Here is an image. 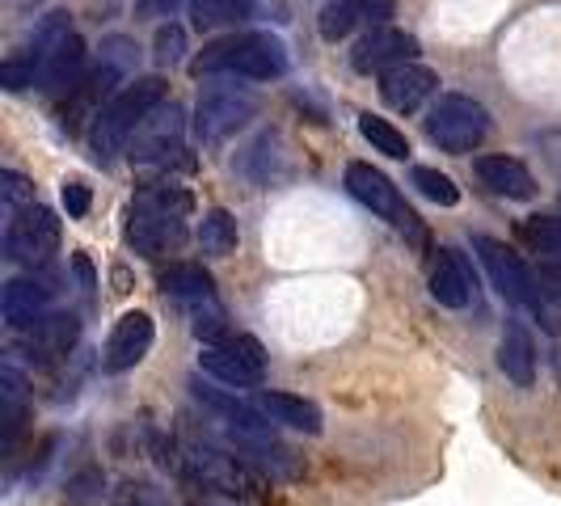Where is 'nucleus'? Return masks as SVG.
I'll list each match as a JSON object with an SVG mask.
<instances>
[{
  "mask_svg": "<svg viewBox=\"0 0 561 506\" xmlns=\"http://www.w3.org/2000/svg\"><path fill=\"white\" fill-rule=\"evenodd\" d=\"M359 136H364L376 152H385V157H393V161H405L410 157V140H405V131H397L389 118H380V114H359Z\"/></svg>",
  "mask_w": 561,
  "mask_h": 506,
  "instance_id": "nucleus-27",
  "label": "nucleus"
},
{
  "mask_svg": "<svg viewBox=\"0 0 561 506\" xmlns=\"http://www.w3.org/2000/svg\"><path fill=\"white\" fill-rule=\"evenodd\" d=\"M186 216H191V195L178 186H152L136 198L131 220H127V241L144 257H161L178 250L186 237Z\"/></svg>",
  "mask_w": 561,
  "mask_h": 506,
  "instance_id": "nucleus-4",
  "label": "nucleus"
},
{
  "mask_svg": "<svg viewBox=\"0 0 561 506\" xmlns=\"http://www.w3.org/2000/svg\"><path fill=\"white\" fill-rule=\"evenodd\" d=\"M473 250L481 253V266H485V275L490 283L499 287V296L511 300V304H519V309H528L540 317V325L549 330V334H561V291H545L536 275L528 271V262L519 257L515 250H506L503 241H494V237H473Z\"/></svg>",
  "mask_w": 561,
  "mask_h": 506,
  "instance_id": "nucleus-2",
  "label": "nucleus"
},
{
  "mask_svg": "<svg viewBox=\"0 0 561 506\" xmlns=\"http://www.w3.org/2000/svg\"><path fill=\"white\" fill-rule=\"evenodd\" d=\"M195 77H245V81H275L287 72V56L271 34H228L207 43L191 64Z\"/></svg>",
  "mask_w": 561,
  "mask_h": 506,
  "instance_id": "nucleus-3",
  "label": "nucleus"
},
{
  "mask_svg": "<svg viewBox=\"0 0 561 506\" xmlns=\"http://www.w3.org/2000/svg\"><path fill=\"white\" fill-rule=\"evenodd\" d=\"M346 191L364 203L371 216H380L385 225H393L397 232H410V237H422V220L410 211V203L401 198L393 182L367 161H355L346 165Z\"/></svg>",
  "mask_w": 561,
  "mask_h": 506,
  "instance_id": "nucleus-8",
  "label": "nucleus"
},
{
  "mask_svg": "<svg viewBox=\"0 0 561 506\" xmlns=\"http://www.w3.org/2000/svg\"><path fill=\"white\" fill-rule=\"evenodd\" d=\"M152 337H157V325H152V312L131 309L114 321L111 337H106V350H102V367L118 376V371H131L136 364H144V355L152 350Z\"/></svg>",
  "mask_w": 561,
  "mask_h": 506,
  "instance_id": "nucleus-12",
  "label": "nucleus"
},
{
  "mask_svg": "<svg viewBox=\"0 0 561 506\" xmlns=\"http://www.w3.org/2000/svg\"><path fill=\"white\" fill-rule=\"evenodd\" d=\"M257 405L271 414V418L279 422V426H291V430H305V435H321V410L312 405L309 396H296V393H279V389H266V393L257 396Z\"/></svg>",
  "mask_w": 561,
  "mask_h": 506,
  "instance_id": "nucleus-22",
  "label": "nucleus"
},
{
  "mask_svg": "<svg viewBox=\"0 0 561 506\" xmlns=\"http://www.w3.org/2000/svg\"><path fill=\"white\" fill-rule=\"evenodd\" d=\"M59 198H64V211H68L72 220H84V216H89L93 195H89V186H84L81 177H68V182H64V191H59Z\"/></svg>",
  "mask_w": 561,
  "mask_h": 506,
  "instance_id": "nucleus-32",
  "label": "nucleus"
},
{
  "mask_svg": "<svg viewBox=\"0 0 561 506\" xmlns=\"http://www.w3.org/2000/svg\"><path fill=\"white\" fill-rule=\"evenodd\" d=\"M182 136H186V114L173 102H161L157 111L140 123V131L127 143V157L136 165H157V161H169L173 152H182Z\"/></svg>",
  "mask_w": 561,
  "mask_h": 506,
  "instance_id": "nucleus-10",
  "label": "nucleus"
},
{
  "mask_svg": "<svg viewBox=\"0 0 561 506\" xmlns=\"http://www.w3.org/2000/svg\"><path fill=\"white\" fill-rule=\"evenodd\" d=\"M118 77H123V68H114V64L93 68V72H89V77H84V81L68 93V102H64V127H68V131H77L84 118L93 123V118H98V111H102V106L114 97V84H118Z\"/></svg>",
  "mask_w": 561,
  "mask_h": 506,
  "instance_id": "nucleus-16",
  "label": "nucleus"
},
{
  "mask_svg": "<svg viewBox=\"0 0 561 506\" xmlns=\"http://www.w3.org/2000/svg\"><path fill=\"white\" fill-rule=\"evenodd\" d=\"M426 136L431 143H439L444 152H473L481 140L490 136V114L481 102L465 97V93H448L426 111Z\"/></svg>",
  "mask_w": 561,
  "mask_h": 506,
  "instance_id": "nucleus-5",
  "label": "nucleus"
},
{
  "mask_svg": "<svg viewBox=\"0 0 561 506\" xmlns=\"http://www.w3.org/2000/svg\"><path fill=\"white\" fill-rule=\"evenodd\" d=\"M540 279L553 283V291H561V262H549V266H540Z\"/></svg>",
  "mask_w": 561,
  "mask_h": 506,
  "instance_id": "nucleus-35",
  "label": "nucleus"
},
{
  "mask_svg": "<svg viewBox=\"0 0 561 506\" xmlns=\"http://www.w3.org/2000/svg\"><path fill=\"white\" fill-rule=\"evenodd\" d=\"M77 275H81L84 287H93V266H89V257H81V253H77Z\"/></svg>",
  "mask_w": 561,
  "mask_h": 506,
  "instance_id": "nucleus-36",
  "label": "nucleus"
},
{
  "mask_svg": "<svg viewBox=\"0 0 561 506\" xmlns=\"http://www.w3.org/2000/svg\"><path fill=\"white\" fill-rule=\"evenodd\" d=\"M81 334V321L72 312H56V317H38L26 330V350H34L38 359H56L64 355Z\"/></svg>",
  "mask_w": 561,
  "mask_h": 506,
  "instance_id": "nucleus-23",
  "label": "nucleus"
},
{
  "mask_svg": "<svg viewBox=\"0 0 561 506\" xmlns=\"http://www.w3.org/2000/svg\"><path fill=\"white\" fill-rule=\"evenodd\" d=\"M414 56H419V38L410 30L385 22V26L367 30L364 38L351 47V68L371 77V72H389V68H397V64H405V59Z\"/></svg>",
  "mask_w": 561,
  "mask_h": 506,
  "instance_id": "nucleus-11",
  "label": "nucleus"
},
{
  "mask_svg": "<svg viewBox=\"0 0 561 506\" xmlns=\"http://www.w3.org/2000/svg\"><path fill=\"white\" fill-rule=\"evenodd\" d=\"M84 59H89L84 38L68 34L56 51L47 56V68H43V89H47V93H72V89L84 81Z\"/></svg>",
  "mask_w": 561,
  "mask_h": 506,
  "instance_id": "nucleus-21",
  "label": "nucleus"
},
{
  "mask_svg": "<svg viewBox=\"0 0 561 506\" xmlns=\"http://www.w3.org/2000/svg\"><path fill=\"white\" fill-rule=\"evenodd\" d=\"M499 367L506 371V380L519 384V389L536 384V342L524 321H506L503 342H499Z\"/></svg>",
  "mask_w": 561,
  "mask_h": 506,
  "instance_id": "nucleus-18",
  "label": "nucleus"
},
{
  "mask_svg": "<svg viewBox=\"0 0 561 506\" xmlns=\"http://www.w3.org/2000/svg\"><path fill=\"white\" fill-rule=\"evenodd\" d=\"M191 330H195V337L203 346H207V342H225V337L232 334L225 309L216 304V296H211V300H195V321H191Z\"/></svg>",
  "mask_w": 561,
  "mask_h": 506,
  "instance_id": "nucleus-29",
  "label": "nucleus"
},
{
  "mask_svg": "<svg viewBox=\"0 0 561 506\" xmlns=\"http://www.w3.org/2000/svg\"><path fill=\"white\" fill-rule=\"evenodd\" d=\"M257 111V97H253L250 89H237V84H211V89H203V97H198V136L203 140H225L232 136L237 127H245Z\"/></svg>",
  "mask_w": 561,
  "mask_h": 506,
  "instance_id": "nucleus-9",
  "label": "nucleus"
},
{
  "mask_svg": "<svg viewBox=\"0 0 561 506\" xmlns=\"http://www.w3.org/2000/svg\"><path fill=\"white\" fill-rule=\"evenodd\" d=\"M0 198H4V211L13 216V211H22V207L34 203V186H30L22 173L4 169V173H0Z\"/></svg>",
  "mask_w": 561,
  "mask_h": 506,
  "instance_id": "nucleus-31",
  "label": "nucleus"
},
{
  "mask_svg": "<svg viewBox=\"0 0 561 506\" xmlns=\"http://www.w3.org/2000/svg\"><path fill=\"white\" fill-rule=\"evenodd\" d=\"M435 89H439V72L422 68L414 59H405V64H397L389 72H380V97L397 114H414Z\"/></svg>",
  "mask_w": 561,
  "mask_h": 506,
  "instance_id": "nucleus-15",
  "label": "nucleus"
},
{
  "mask_svg": "<svg viewBox=\"0 0 561 506\" xmlns=\"http://www.w3.org/2000/svg\"><path fill=\"white\" fill-rule=\"evenodd\" d=\"M59 250V220L56 211L30 203L22 211L9 216V228H4V257L18 262V266H47V257Z\"/></svg>",
  "mask_w": 561,
  "mask_h": 506,
  "instance_id": "nucleus-7",
  "label": "nucleus"
},
{
  "mask_svg": "<svg viewBox=\"0 0 561 506\" xmlns=\"http://www.w3.org/2000/svg\"><path fill=\"white\" fill-rule=\"evenodd\" d=\"M182 4H191V0H136V18L140 22H165Z\"/></svg>",
  "mask_w": 561,
  "mask_h": 506,
  "instance_id": "nucleus-34",
  "label": "nucleus"
},
{
  "mask_svg": "<svg viewBox=\"0 0 561 506\" xmlns=\"http://www.w3.org/2000/svg\"><path fill=\"white\" fill-rule=\"evenodd\" d=\"M198 367L228 389H253L266 376V350L250 334H228L225 342H207L198 350Z\"/></svg>",
  "mask_w": 561,
  "mask_h": 506,
  "instance_id": "nucleus-6",
  "label": "nucleus"
},
{
  "mask_svg": "<svg viewBox=\"0 0 561 506\" xmlns=\"http://www.w3.org/2000/svg\"><path fill=\"white\" fill-rule=\"evenodd\" d=\"M553 376H558V384H561V342L553 346Z\"/></svg>",
  "mask_w": 561,
  "mask_h": 506,
  "instance_id": "nucleus-37",
  "label": "nucleus"
},
{
  "mask_svg": "<svg viewBox=\"0 0 561 506\" xmlns=\"http://www.w3.org/2000/svg\"><path fill=\"white\" fill-rule=\"evenodd\" d=\"M414 186H419L422 198H431V203H439V207H456V203H460V186L451 182L448 173H439V169H431V165L414 169Z\"/></svg>",
  "mask_w": 561,
  "mask_h": 506,
  "instance_id": "nucleus-28",
  "label": "nucleus"
},
{
  "mask_svg": "<svg viewBox=\"0 0 561 506\" xmlns=\"http://www.w3.org/2000/svg\"><path fill=\"white\" fill-rule=\"evenodd\" d=\"M431 296L444 304V309H469L473 300V275L465 266V257L456 250H439V257L431 262Z\"/></svg>",
  "mask_w": 561,
  "mask_h": 506,
  "instance_id": "nucleus-17",
  "label": "nucleus"
},
{
  "mask_svg": "<svg viewBox=\"0 0 561 506\" xmlns=\"http://www.w3.org/2000/svg\"><path fill=\"white\" fill-rule=\"evenodd\" d=\"M161 291L195 304V300H211V296H216V283H211V275H207L203 266L182 262V266H169L165 275H161Z\"/></svg>",
  "mask_w": 561,
  "mask_h": 506,
  "instance_id": "nucleus-25",
  "label": "nucleus"
},
{
  "mask_svg": "<svg viewBox=\"0 0 561 506\" xmlns=\"http://www.w3.org/2000/svg\"><path fill=\"white\" fill-rule=\"evenodd\" d=\"M237 241H241L237 220L228 216L225 207H211V211L203 216V225H198V245H203V253H211V257H228V253L237 250Z\"/></svg>",
  "mask_w": 561,
  "mask_h": 506,
  "instance_id": "nucleus-26",
  "label": "nucleus"
},
{
  "mask_svg": "<svg viewBox=\"0 0 561 506\" xmlns=\"http://www.w3.org/2000/svg\"><path fill=\"white\" fill-rule=\"evenodd\" d=\"M191 26L195 30H225V26H241L253 13V0H191Z\"/></svg>",
  "mask_w": 561,
  "mask_h": 506,
  "instance_id": "nucleus-24",
  "label": "nucleus"
},
{
  "mask_svg": "<svg viewBox=\"0 0 561 506\" xmlns=\"http://www.w3.org/2000/svg\"><path fill=\"white\" fill-rule=\"evenodd\" d=\"M519 237L533 245L536 253H553L561 257V216H536L519 225Z\"/></svg>",
  "mask_w": 561,
  "mask_h": 506,
  "instance_id": "nucleus-30",
  "label": "nucleus"
},
{
  "mask_svg": "<svg viewBox=\"0 0 561 506\" xmlns=\"http://www.w3.org/2000/svg\"><path fill=\"white\" fill-rule=\"evenodd\" d=\"M165 102V81L161 77H136L131 84H123L111 102L98 111V118L89 123V152L93 161H114L131 136L140 131V123Z\"/></svg>",
  "mask_w": 561,
  "mask_h": 506,
  "instance_id": "nucleus-1",
  "label": "nucleus"
},
{
  "mask_svg": "<svg viewBox=\"0 0 561 506\" xmlns=\"http://www.w3.org/2000/svg\"><path fill=\"white\" fill-rule=\"evenodd\" d=\"M182 51H186V34L173 26V22L157 30V64H178Z\"/></svg>",
  "mask_w": 561,
  "mask_h": 506,
  "instance_id": "nucleus-33",
  "label": "nucleus"
},
{
  "mask_svg": "<svg viewBox=\"0 0 561 506\" xmlns=\"http://www.w3.org/2000/svg\"><path fill=\"white\" fill-rule=\"evenodd\" d=\"M393 13H397L393 0H330L321 9V18H317V30H321V38L337 43V38H346L355 30L385 26Z\"/></svg>",
  "mask_w": 561,
  "mask_h": 506,
  "instance_id": "nucleus-14",
  "label": "nucleus"
},
{
  "mask_svg": "<svg viewBox=\"0 0 561 506\" xmlns=\"http://www.w3.org/2000/svg\"><path fill=\"white\" fill-rule=\"evenodd\" d=\"M191 464L203 473V481H211V485L225 490V494H253V490H257V478L250 473V464L237 460V456H225V451H211V448H195L191 451Z\"/></svg>",
  "mask_w": 561,
  "mask_h": 506,
  "instance_id": "nucleus-19",
  "label": "nucleus"
},
{
  "mask_svg": "<svg viewBox=\"0 0 561 506\" xmlns=\"http://www.w3.org/2000/svg\"><path fill=\"white\" fill-rule=\"evenodd\" d=\"M56 296V275H18V279L4 283L0 291V312H4V325L13 330H30L38 317H47V304Z\"/></svg>",
  "mask_w": 561,
  "mask_h": 506,
  "instance_id": "nucleus-13",
  "label": "nucleus"
},
{
  "mask_svg": "<svg viewBox=\"0 0 561 506\" xmlns=\"http://www.w3.org/2000/svg\"><path fill=\"white\" fill-rule=\"evenodd\" d=\"M478 177L494 195L515 198V203L536 198V177L528 173V165L515 161V157H478Z\"/></svg>",
  "mask_w": 561,
  "mask_h": 506,
  "instance_id": "nucleus-20",
  "label": "nucleus"
}]
</instances>
